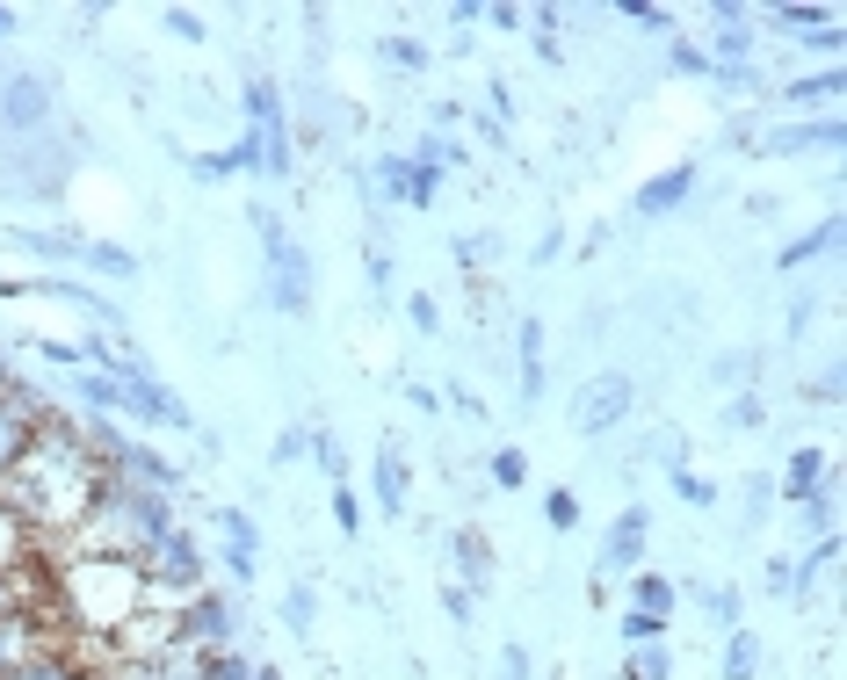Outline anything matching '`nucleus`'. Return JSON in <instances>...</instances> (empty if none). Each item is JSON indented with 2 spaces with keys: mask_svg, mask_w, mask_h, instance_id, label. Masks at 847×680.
Segmentation results:
<instances>
[{
  "mask_svg": "<svg viewBox=\"0 0 847 680\" xmlns=\"http://www.w3.org/2000/svg\"><path fill=\"white\" fill-rule=\"evenodd\" d=\"M623 406H630V384L623 377H594V391L580 398V427H587V435H601V427L623 420Z\"/></svg>",
  "mask_w": 847,
  "mask_h": 680,
  "instance_id": "nucleus-1",
  "label": "nucleus"
},
{
  "mask_svg": "<svg viewBox=\"0 0 847 680\" xmlns=\"http://www.w3.org/2000/svg\"><path fill=\"white\" fill-rule=\"evenodd\" d=\"M638 543H645V514H623L609 536V565H638Z\"/></svg>",
  "mask_w": 847,
  "mask_h": 680,
  "instance_id": "nucleus-2",
  "label": "nucleus"
},
{
  "mask_svg": "<svg viewBox=\"0 0 847 680\" xmlns=\"http://www.w3.org/2000/svg\"><path fill=\"white\" fill-rule=\"evenodd\" d=\"M377 492H384V507H399V500H406V463H399V456H384V463H377Z\"/></svg>",
  "mask_w": 847,
  "mask_h": 680,
  "instance_id": "nucleus-3",
  "label": "nucleus"
},
{
  "mask_svg": "<svg viewBox=\"0 0 847 680\" xmlns=\"http://www.w3.org/2000/svg\"><path fill=\"white\" fill-rule=\"evenodd\" d=\"M753 659H761V644H753V637H732V652H724V673H732V680H753Z\"/></svg>",
  "mask_w": 847,
  "mask_h": 680,
  "instance_id": "nucleus-4",
  "label": "nucleus"
},
{
  "mask_svg": "<svg viewBox=\"0 0 847 680\" xmlns=\"http://www.w3.org/2000/svg\"><path fill=\"white\" fill-rule=\"evenodd\" d=\"M457 550H464V572H471V579H486V565H493V558H486V536L464 529V536H457Z\"/></svg>",
  "mask_w": 847,
  "mask_h": 680,
  "instance_id": "nucleus-5",
  "label": "nucleus"
},
{
  "mask_svg": "<svg viewBox=\"0 0 847 680\" xmlns=\"http://www.w3.org/2000/svg\"><path fill=\"white\" fill-rule=\"evenodd\" d=\"M659 673H667V666H659V652H645L638 666H630V680H659Z\"/></svg>",
  "mask_w": 847,
  "mask_h": 680,
  "instance_id": "nucleus-6",
  "label": "nucleus"
}]
</instances>
